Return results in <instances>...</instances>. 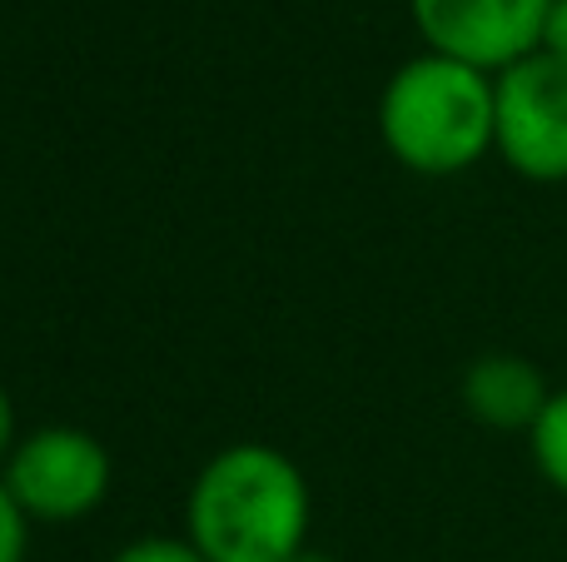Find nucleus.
<instances>
[{"instance_id": "f257e3e1", "label": "nucleus", "mask_w": 567, "mask_h": 562, "mask_svg": "<svg viewBox=\"0 0 567 562\" xmlns=\"http://www.w3.org/2000/svg\"><path fill=\"white\" fill-rule=\"evenodd\" d=\"M189 543L209 562H289L309 538V483L269 444H229L189 488Z\"/></svg>"}, {"instance_id": "f03ea898", "label": "nucleus", "mask_w": 567, "mask_h": 562, "mask_svg": "<svg viewBox=\"0 0 567 562\" xmlns=\"http://www.w3.org/2000/svg\"><path fill=\"white\" fill-rule=\"evenodd\" d=\"M379 135L389 155L413 175H463L493 149L498 100L493 75L453 55H413L393 70L379 100Z\"/></svg>"}, {"instance_id": "7ed1b4c3", "label": "nucleus", "mask_w": 567, "mask_h": 562, "mask_svg": "<svg viewBox=\"0 0 567 562\" xmlns=\"http://www.w3.org/2000/svg\"><path fill=\"white\" fill-rule=\"evenodd\" d=\"M0 483L30 523H75L110 493V454L95 434L70 424L35 428L6 458Z\"/></svg>"}, {"instance_id": "20e7f679", "label": "nucleus", "mask_w": 567, "mask_h": 562, "mask_svg": "<svg viewBox=\"0 0 567 562\" xmlns=\"http://www.w3.org/2000/svg\"><path fill=\"white\" fill-rule=\"evenodd\" d=\"M498 100V135L493 149L508 159L513 175L533 185L567 179V65L548 50L493 75Z\"/></svg>"}, {"instance_id": "39448f33", "label": "nucleus", "mask_w": 567, "mask_h": 562, "mask_svg": "<svg viewBox=\"0 0 567 562\" xmlns=\"http://www.w3.org/2000/svg\"><path fill=\"white\" fill-rule=\"evenodd\" d=\"M429 50L503 75L538 55L553 0H409Z\"/></svg>"}, {"instance_id": "423d86ee", "label": "nucleus", "mask_w": 567, "mask_h": 562, "mask_svg": "<svg viewBox=\"0 0 567 562\" xmlns=\"http://www.w3.org/2000/svg\"><path fill=\"white\" fill-rule=\"evenodd\" d=\"M548 398L553 388L543 378V368L528 364L523 354H483L463 374L468 418H478L483 428H498V434H533Z\"/></svg>"}, {"instance_id": "0eeeda50", "label": "nucleus", "mask_w": 567, "mask_h": 562, "mask_svg": "<svg viewBox=\"0 0 567 562\" xmlns=\"http://www.w3.org/2000/svg\"><path fill=\"white\" fill-rule=\"evenodd\" d=\"M528 448L538 473L548 478V488H558L567 498V388H553L548 408L538 414V424L528 434Z\"/></svg>"}, {"instance_id": "6e6552de", "label": "nucleus", "mask_w": 567, "mask_h": 562, "mask_svg": "<svg viewBox=\"0 0 567 562\" xmlns=\"http://www.w3.org/2000/svg\"><path fill=\"white\" fill-rule=\"evenodd\" d=\"M110 562H209L189 538H140V543L120 548Z\"/></svg>"}, {"instance_id": "1a4fd4ad", "label": "nucleus", "mask_w": 567, "mask_h": 562, "mask_svg": "<svg viewBox=\"0 0 567 562\" xmlns=\"http://www.w3.org/2000/svg\"><path fill=\"white\" fill-rule=\"evenodd\" d=\"M25 543H30V518L20 513L10 488L0 483V562H25Z\"/></svg>"}, {"instance_id": "9d476101", "label": "nucleus", "mask_w": 567, "mask_h": 562, "mask_svg": "<svg viewBox=\"0 0 567 562\" xmlns=\"http://www.w3.org/2000/svg\"><path fill=\"white\" fill-rule=\"evenodd\" d=\"M543 50H548L553 60H563V65H567V0H553L548 30H543Z\"/></svg>"}, {"instance_id": "9b49d317", "label": "nucleus", "mask_w": 567, "mask_h": 562, "mask_svg": "<svg viewBox=\"0 0 567 562\" xmlns=\"http://www.w3.org/2000/svg\"><path fill=\"white\" fill-rule=\"evenodd\" d=\"M16 454V408H10V394L0 388V464Z\"/></svg>"}, {"instance_id": "f8f14e48", "label": "nucleus", "mask_w": 567, "mask_h": 562, "mask_svg": "<svg viewBox=\"0 0 567 562\" xmlns=\"http://www.w3.org/2000/svg\"><path fill=\"white\" fill-rule=\"evenodd\" d=\"M289 562H333V558H329V553H313V548H303V553L289 558Z\"/></svg>"}]
</instances>
